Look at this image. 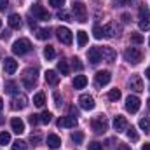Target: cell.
Listing matches in <instances>:
<instances>
[{"instance_id":"680465c9","label":"cell","mask_w":150,"mask_h":150,"mask_svg":"<svg viewBox=\"0 0 150 150\" xmlns=\"http://www.w3.org/2000/svg\"><path fill=\"white\" fill-rule=\"evenodd\" d=\"M4 108V101H2V98H0V110Z\"/></svg>"},{"instance_id":"c3c4849f","label":"cell","mask_w":150,"mask_h":150,"mask_svg":"<svg viewBox=\"0 0 150 150\" xmlns=\"http://www.w3.org/2000/svg\"><path fill=\"white\" fill-rule=\"evenodd\" d=\"M70 115H72V117H79V110H77L75 107H70Z\"/></svg>"},{"instance_id":"6f0895ef","label":"cell","mask_w":150,"mask_h":150,"mask_svg":"<svg viewBox=\"0 0 150 150\" xmlns=\"http://www.w3.org/2000/svg\"><path fill=\"white\" fill-rule=\"evenodd\" d=\"M4 120H5V119H4V117H2V115H0V126H2V124H4Z\"/></svg>"},{"instance_id":"4dcf8cb0","label":"cell","mask_w":150,"mask_h":150,"mask_svg":"<svg viewBox=\"0 0 150 150\" xmlns=\"http://www.w3.org/2000/svg\"><path fill=\"white\" fill-rule=\"evenodd\" d=\"M49 30L47 28H37V38H40V40H45V38H49Z\"/></svg>"},{"instance_id":"7402d4cb","label":"cell","mask_w":150,"mask_h":150,"mask_svg":"<svg viewBox=\"0 0 150 150\" xmlns=\"http://www.w3.org/2000/svg\"><path fill=\"white\" fill-rule=\"evenodd\" d=\"M45 82L51 84V86H56V84L59 82V75L56 74L54 70H47V72H45Z\"/></svg>"},{"instance_id":"8fae6325","label":"cell","mask_w":150,"mask_h":150,"mask_svg":"<svg viewBox=\"0 0 150 150\" xmlns=\"http://www.w3.org/2000/svg\"><path fill=\"white\" fill-rule=\"evenodd\" d=\"M110 79H112L110 72L101 70V72H98V74L94 75V84H96V87H103V86H107L110 82Z\"/></svg>"},{"instance_id":"7dc6e473","label":"cell","mask_w":150,"mask_h":150,"mask_svg":"<svg viewBox=\"0 0 150 150\" xmlns=\"http://www.w3.org/2000/svg\"><path fill=\"white\" fill-rule=\"evenodd\" d=\"M9 5V0H0V11H5Z\"/></svg>"},{"instance_id":"11a10c76","label":"cell","mask_w":150,"mask_h":150,"mask_svg":"<svg viewBox=\"0 0 150 150\" xmlns=\"http://www.w3.org/2000/svg\"><path fill=\"white\" fill-rule=\"evenodd\" d=\"M142 150H150V143H145V145L142 147Z\"/></svg>"},{"instance_id":"4316f807","label":"cell","mask_w":150,"mask_h":150,"mask_svg":"<svg viewBox=\"0 0 150 150\" xmlns=\"http://www.w3.org/2000/svg\"><path fill=\"white\" fill-rule=\"evenodd\" d=\"M44 103H45V94L44 93H37L33 96V105L35 107H44Z\"/></svg>"},{"instance_id":"f6af8a7d","label":"cell","mask_w":150,"mask_h":150,"mask_svg":"<svg viewBox=\"0 0 150 150\" xmlns=\"http://www.w3.org/2000/svg\"><path fill=\"white\" fill-rule=\"evenodd\" d=\"M131 42H134V44H142V42H143V37H142L140 33H133V35H131Z\"/></svg>"},{"instance_id":"681fc988","label":"cell","mask_w":150,"mask_h":150,"mask_svg":"<svg viewBox=\"0 0 150 150\" xmlns=\"http://www.w3.org/2000/svg\"><path fill=\"white\" fill-rule=\"evenodd\" d=\"M28 25H30V28H32V30H37V25H35V21H33L32 18H28Z\"/></svg>"},{"instance_id":"f1b7e54d","label":"cell","mask_w":150,"mask_h":150,"mask_svg":"<svg viewBox=\"0 0 150 150\" xmlns=\"http://www.w3.org/2000/svg\"><path fill=\"white\" fill-rule=\"evenodd\" d=\"M44 56H45V59H54V56H56L54 47H52V45H47V47L44 49Z\"/></svg>"},{"instance_id":"e0dca14e","label":"cell","mask_w":150,"mask_h":150,"mask_svg":"<svg viewBox=\"0 0 150 150\" xmlns=\"http://www.w3.org/2000/svg\"><path fill=\"white\" fill-rule=\"evenodd\" d=\"M77 126V117H59L58 119V127H75Z\"/></svg>"},{"instance_id":"f546056e","label":"cell","mask_w":150,"mask_h":150,"mask_svg":"<svg viewBox=\"0 0 150 150\" xmlns=\"http://www.w3.org/2000/svg\"><path fill=\"white\" fill-rule=\"evenodd\" d=\"M72 142H74L75 145L82 143V142H84V133H80V131H75V133H72Z\"/></svg>"},{"instance_id":"91938a15","label":"cell","mask_w":150,"mask_h":150,"mask_svg":"<svg viewBox=\"0 0 150 150\" xmlns=\"http://www.w3.org/2000/svg\"><path fill=\"white\" fill-rule=\"evenodd\" d=\"M147 103H149V108H150V98H149V101H147Z\"/></svg>"},{"instance_id":"277c9868","label":"cell","mask_w":150,"mask_h":150,"mask_svg":"<svg viewBox=\"0 0 150 150\" xmlns=\"http://www.w3.org/2000/svg\"><path fill=\"white\" fill-rule=\"evenodd\" d=\"M37 75H38L37 68H26V70L23 72V84H25V87L32 89V87L37 84Z\"/></svg>"},{"instance_id":"816d5d0a","label":"cell","mask_w":150,"mask_h":150,"mask_svg":"<svg viewBox=\"0 0 150 150\" xmlns=\"http://www.w3.org/2000/svg\"><path fill=\"white\" fill-rule=\"evenodd\" d=\"M117 150H131V149H129L127 145H122V143H120V145L117 147Z\"/></svg>"},{"instance_id":"db71d44e","label":"cell","mask_w":150,"mask_h":150,"mask_svg":"<svg viewBox=\"0 0 150 150\" xmlns=\"http://www.w3.org/2000/svg\"><path fill=\"white\" fill-rule=\"evenodd\" d=\"M54 101H56V105H61V101H59V96H58V94H54Z\"/></svg>"},{"instance_id":"2e32d148","label":"cell","mask_w":150,"mask_h":150,"mask_svg":"<svg viewBox=\"0 0 150 150\" xmlns=\"http://www.w3.org/2000/svg\"><path fill=\"white\" fill-rule=\"evenodd\" d=\"M87 59H89L93 65H98V63L101 61V51H100V47H91V49L87 51Z\"/></svg>"},{"instance_id":"d4e9b609","label":"cell","mask_w":150,"mask_h":150,"mask_svg":"<svg viewBox=\"0 0 150 150\" xmlns=\"http://www.w3.org/2000/svg\"><path fill=\"white\" fill-rule=\"evenodd\" d=\"M58 70L61 72V75H68V74H70L68 61H67V59H61V61H58Z\"/></svg>"},{"instance_id":"52a82bcc","label":"cell","mask_w":150,"mask_h":150,"mask_svg":"<svg viewBox=\"0 0 150 150\" xmlns=\"http://www.w3.org/2000/svg\"><path fill=\"white\" fill-rule=\"evenodd\" d=\"M138 25H140V30H143V32L150 30V12L147 9V5H140V21H138Z\"/></svg>"},{"instance_id":"9c48e42d","label":"cell","mask_w":150,"mask_h":150,"mask_svg":"<svg viewBox=\"0 0 150 150\" xmlns=\"http://www.w3.org/2000/svg\"><path fill=\"white\" fill-rule=\"evenodd\" d=\"M140 98L138 96H134V94H129L127 98H126V110L129 113H136L140 110Z\"/></svg>"},{"instance_id":"8992f818","label":"cell","mask_w":150,"mask_h":150,"mask_svg":"<svg viewBox=\"0 0 150 150\" xmlns=\"http://www.w3.org/2000/svg\"><path fill=\"white\" fill-rule=\"evenodd\" d=\"M30 14L33 16V19H40V21H47V19H51V14H49V12H47V9H44L40 4L32 5Z\"/></svg>"},{"instance_id":"ba28073f","label":"cell","mask_w":150,"mask_h":150,"mask_svg":"<svg viewBox=\"0 0 150 150\" xmlns=\"http://www.w3.org/2000/svg\"><path fill=\"white\" fill-rule=\"evenodd\" d=\"M56 33H58V40H59L61 44H65V45H70V44H72L74 35H72V32H70L67 26H59V28L56 30Z\"/></svg>"},{"instance_id":"ee69618b","label":"cell","mask_w":150,"mask_h":150,"mask_svg":"<svg viewBox=\"0 0 150 150\" xmlns=\"http://www.w3.org/2000/svg\"><path fill=\"white\" fill-rule=\"evenodd\" d=\"M103 149V143H100V142H91L89 143V150H101Z\"/></svg>"},{"instance_id":"f907efd6","label":"cell","mask_w":150,"mask_h":150,"mask_svg":"<svg viewBox=\"0 0 150 150\" xmlns=\"http://www.w3.org/2000/svg\"><path fill=\"white\" fill-rule=\"evenodd\" d=\"M9 37H11V33H9L7 30H5V32H2V38H4V40H7Z\"/></svg>"},{"instance_id":"d6986e66","label":"cell","mask_w":150,"mask_h":150,"mask_svg":"<svg viewBox=\"0 0 150 150\" xmlns=\"http://www.w3.org/2000/svg\"><path fill=\"white\" fill-rule=\"evenodd\" d=\"M117 32H120V28H117V25H115V23H108V25H105V26H103L105 38L115 37V33H117ZM117 35H119V33H117Z\"/></svg>"},{"instance_id":"3957f363","label":"cell","mask_w":150,"mask_h":150,"mask_svg":"<svg viewBox=\"0 0 150 150\" xmlns=\"http://www.w3.org/2000/svg\"><path fill=\"white\" fill-rule=\"evenodd\" d=\"M91 127H93V131H94V133L103 134V133L108 129V119H107L105 115H98V117H94V119H93Z\"/></svg>"},{"instance_id":"b9f144b4","label":"cell","mask_w":150,"mask_h":150,"mask_svg":"<svg viewBox=\"0 0 150 150\" xmlns=\"http://www.w3.org/2000/svg\"><path fill=\"white\" fill-rule=\"evenodd\" d=\"M72 65H74L75 70H79V72H80V70L84 68V65L80 63V59H79V58H74V59H72Z\"/></svg>"},{"instance_id":"7c38bea8","label":"cell","mask_w":150,"mask_h":150,"mask_svg":"<svg viewBox=\"0 0 150 150\" xmlns=\"http://www.w3.org/2000/svg\"><path fill=\"white\" fill-rule=\"evenodd\" d=\"M79 105H80V108H84V110H93V108H94V98L89 96V94H82V96L79 98Z\"/></svg>"},{"instance_id":"603a6c76","label":"cell","mask_w":150,"mask_h":150,"mask_svg":"<svg viewBox=\"0 0 150 150\" xmlns=\"http://www.w3.org/2000/svg\"><path fill=\"white\" fill-rule=\"evenodd\" d=\"M86 84H87V77L86 75H77L74 79V82H72V86H74L75 89H84Z\"/></svg>"},{"instance_id":"5b68a950","label":"cell","mask_w":150,"mask_h":150,"mask_svg":"<svg viewBox=\"0 0 150 150\" xmlns=\"http://www.w3.org/2000/svg\"><path fill=\"white\" fill-rule=\"evenodd\" d=\"M72 12H74L75 19L80 21V23H84L87 19V11H86V5L82 2H74L72 4Z\"/></svg>"},{"instance_id":"44dd1931","label":"cell","mask_w":150,"mask_h":150,"mask_svg":"<svg viewBox=\"0 0 150 150\" xmlns=\"http://www.w3.org/2000/svg\"><path fill=\"white\" fill-rule=\"evenodd\" d=\"M100 51H101V58H103L105 61L112 63L113 59H115V51H113L112 47H101Z\"/></svg>"},{"instance_id":"836d02e7","label":"cell","mask_w":150,"mask_h":150,"mask_svg":"<svg viewBox=\"0 0 150 150\" xmlns=\"http://www.w3.org/2000/svg\"><path fill=\"white\" fill-rule=\"evenodd\" d=\"M7 143H11V134L7 131H2L0 133V145H7Z\"/></svg>"},{"instance_id":"9f6ffc18","label":"cell","mask_w":150,"mask_h":150,"mask_svg":"<svg viewBox=\"0 0 150 150\" xmlns=\"http://www.w3.org/2000/svg\"><path fill=\"white\" fill-rule=\"evenodd\" d=\"M145 75H147V77H149V79H150V67H149V68H147V72H145Z\"/></svg>"},{"instance_id":"9a60e30c","label":"cell","mask_w":150,"mask_h":150,"mask_svg":"<svg viewBox=\"0 0 150 150\" xmlns=\"http://www.w3.org/2000/svg\"><path fill=\"white\" fill-rule=\"evenodd\" d=\"M18 70V61L14 58H5L4 59V72L7 75H12Z\"/></svg>"},{"instance_id":"6da1fadb","label":"cell","mask_w":150,"mask_h":150,"mask_svg":"<svg viewBox=\"0 0 150 150\" xmlns=\"http://www.w3.org/2000/svg\"><path fill=\"white\" fill-rule=\"evenodd\" d=\"M30 51H32V42L28 38H18L12 44V52L18 54V56H23V54H26Z\"/></svg>"},{"instance_id":"94428289","label":"cell","mask_w":150,"mask_h":150,"mask_svg":"<svg viewBox=\"0 0 150 150\" xmlns=\"http://www.w3.org/2000/svg\"><path fill=\"white\" fill-rule=\"evenodd\" d=\"M0 26H2V19H0Z\"/></svg>"},{"instance_id":"74e56055","label":"cell","mask_w":150,"mask_h":150,"mask_svg":"<svg viewBox=\"0 0 150 150\" xmlns=\"http://www.w3.org/2000/svg\"><path fill=\"white\" fill-rule=\"evenodd\" d=\"M58 18H59V19H63V21H72V16H70L67 11H63V9L58 12Z\"/></svg>"},{"instance_id":"4fadbf2b","label":"cell","mask_w":150,"mask_h":150,"mask_svg":"<svg viewBox=\"0 0 150 150\" xmlns=\"http://www.w3.org/2000/svg\"><path fill=\"white\" fill-rule=\"evenodd\" d=\"M129 87H131V91H134V93H142V91H143V80H142V77H140V75H133V77L129 79Z\"/></svg>"},{"instance_id":"ffe728a7","label":"cell","mask_w":150,"mask_h":150,"mask_svg":"<svg viewBox=\"0 0 150 150\" xmlns=\"http://www.w3.org/2000/svg\"><path fill=\"white\" fill-rule=\"evenodd\" d=\"M7 21H9V26H11L12 30H19V28H21V25H23V21H21V16H19V14H11Z\"/></svg>"},{"instance_id":"8d00e7d4","label":"cell","mask_w":150,"mask_h":150,"mask_svg":"<svg viewBox=\"0 0 150 150\" xmlns=\"http://www.w3.org/2000/svg\"><path fill=\"white\" fill-rule=\"evenodd\" d=\"M93 33H94V37L96 38H103L105 37V33H103V26H98V25L93 28Z\"/></svg>"},{"instance_id":"6125c7cd","label":"cell","mask_w":150,"mask_h":150,"mask_svg":"<svg viewBox=\"0 0 150 150\" xmlns=\"http://www.w3.org/2000/svg\"><path fill=\"white\" fill-rule=\"evenodd\" d=\"M149 44H150V40H149Z\"/></svg>"},{"instance_id":"ab89813d","label":"cell","mask_w":150,"mask_h":150,"mask_svg":"<svg viewBox=\"0 0 150 150\" xmlns=\"http://www.w3.org/2000/svg\"><path fill=\"white\" fill-rule=\"evenodd\" d=\"M28 120H30V124H32V126H37L38 122H40V115H35V113H32V115L28 117Z\"/></svg>"},{"instance_id":"f35d334b","label":"cell","mask_w":150,"mask_h":150,"mask_svg":"<svg viewBox=\"0 0 150 150\" xmlns=\"http://www.w3.org/2000/svg\"><path fill=\"white\" fill-rule=\"evenodd\" d=\"M49 5H52V7H56V9H63V5H65V0H49Z\"/></svg>"},{"instance_id":"83f0119b","label":"cell","mask_w":150,"mask_h":150,"mask_svg":"<svg viewBox=\"0 0 150 150\" xmlns=\"http://www.w3.org/2000/svg\"><path fill=\"white\" fill-rule=\"evenodd\" d=\"M126 131H127V138H129L131 142H138V140H140V136H138V133H136V129H134L133 126H131V127L127 126Z\"/></svg>"},{"instance_id":"e575fe53","label":"cell","mask_w":150,"mask_h":150,"mask_svg":"<svg viewBox=\"0 0 150 150\" xmlns=\"http://www.w3.org/2000/svg\"><path fill=\"white\" fill-rule=\"evenodd\" d=\"M26 149H28V145L25 142H21V140H16L12 143V150H26Z\"/></svg>"},{"instance_id":"7bdbcfd3","label":"cell","mask_w":150,"mask_h":150,"mask_svg":"<svg viewBox=\"0 0 150 150\" xmlns=\"http://www.w3.org/2000/svg\"><path fill=\"white\" fill-rule=\"evenodd\" d=\"M40 140H42V136H40L38 133H35V134H32V136H30V143H33V145H38V143H40Z\"/></svg>"},{"instance_id":"bcb514c9","label":"cell","mask_w":150,"mask_h":150,"mask_svg":"<svg viewBox=\"0 0 150 150\" xmlns=\"http://www.w3.org/2000/svg\"><path fill=\"white\" fill-rule=\"evenodd\" d=\"M113 4L117 7H124V5H131V0H113Z\"/></svg>"},{"instance_id":"cb8c5ba5","label":"cell","mask_w":150,"mask_h":150,"mask_svg":"<svg viewBox=\"0 0 150 150\" xmlns=\"http://www.w3.org/2000/svg\"><path fill=\"white\" fill-rule=\"evenodd\" d=\"M47 145H49L51 149H59V147H61V138H59L58 134H49V136H47Z\"/></svg>"},{"instance_id":"484cf974","label":"cell","mask_w":150,"mask_h":150,"mask_svg":"<svg viewBox=\"0 0 150 150\" xmlns=\"http://www.w3.org/2000/svg\"><path fill=\"white\" fill-rule=\"evenodd\" d=\"M77 44H79V47H84V45L87 44V33H86L84 30L77 32Z\"/></svg>"},{"instance_id":"1f68e13d","label":"cell","mask_w":150,"mask_h":150,"mask_svg":"<svg viewBox=\"0 0 150 150\" xmlns=\"http://www.w3.org/2000/svg\"><path fill=\"white\" fill-rule=\"evenodd\" d=\"M120 96H122V94H120V91H119V89H112V91L108 93V100H110V101H119V100H120Z\"/></svg>"},{"instance_id":"f5cc1de1","label":"cell","mask_w":150,"mask_h":150,"mask_svg":"<svg viewBox=\"0 0 150 150\" xmlns=\"http://www.w3.org/2000/svg\"><path fill=\"white\" fill-rule=\"evenodd\" d=\"M122 21L124 23H129V14H122Z\"/></svg>"},{"instance_id":"ac0fdd59","label":"cell","mask_w":150,"mask_h":150,"mask_svg":"<svg viewBox=\"0 0 150 150\" xmlns=\"http://www.w3.org/2000/svg\"><path fill=\"white\" fill-rule=\"evenodd\" d=\"M11 127H12V131H14L16 134L25 133V122H23L19 117H14V119L11 120Z\"/></svg>"},{"instance_id":"60d3db41","label":"cell","mask_w":150,"mask_h":150,"mask_svg":"<svg viewBox=\"0 0 150 150\" xmlns=\"http://www.w3.org/2000/svg\"><path fill=\"white\" fill-rule=\"evenodd\" d=\"M140 127H142L143 131H149L150 129V120L149 119H142V120H140Z\"/></svg>"},{"instance_id":"5bb4252c","label":"cell","mask_w":150,"mask_h":150,"mask_svg":"<svg viewBox=\"0 0 150 150\" xmlns=\"http://www.w3.org/2000/svg\"><path fill=\"white\" fill-rule=\"evenodd\" d=\"M113 129H115L117 133L126 131V129H127V119H126L124 115H117V117L113 119Z\"/></svg>"},{"instance_id":"d590c367","label":"cell","mask_w":150,"mask_h":150,"mask_svg":"<svg viewBox=\"0 0 150 150\" xmlns=\"http://www.w3.org/2000/svg\"><path fill=\"white\" fill-rule=\"evenodd\" d=\"M51 119H52L51 112H47V110H45V112L40 113V122H42V124H49V122H51Z\"/></svg>"},{"instance_id":"d6a6232c","label":"cell","mask_w":150,"mask_h":150,"mask_svg":"<svg viewBox=\"0 0 150 150\" xmlns=\"http://www.w3.org/2000/svg\"><path fill=\"white\" fill-rule=\"evenodd\" d=\"M5 93H9V94H14V93H16V82H12V80H7V82H5Z\"/></svg>"},{"instance_id":"30bf717a","label":"cell","mask_w":150,"mask_h":150,"mask_svg":"<svg viewBox=\"0 0 150 150\" xmlns=\"http://www.w3.org/2000/svg\"><path fill=\"white\" fill-rule=\"evenodd\" d=\"M26 105H28V98L25 94H14V98L11 101L12 110H23V108H26Z\"/></svg>"},{"instance_id":"7a4b0ae2","label":"cell","mask_w":150,"mask_h":150,"mask_svg":"<svg viewBox=\"0 0 150 150\" xmlns=\"http://www.w3.org/2000/svg\"><path fill=\"white\" fill-rule=\"evenodd\" d=\"M124 59L127 63H131V65H138L143 59V52L140 49H136V47H129V49L124 51Z\"/></svg>"}]
</instances>
